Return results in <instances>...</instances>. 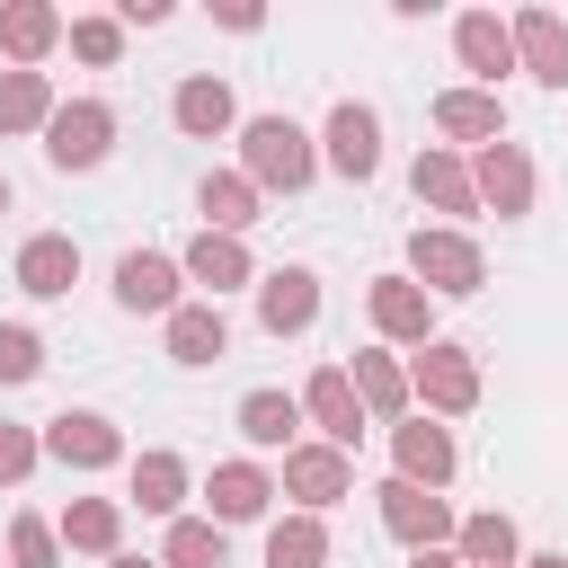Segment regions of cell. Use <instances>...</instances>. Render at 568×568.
<instances>
[{
    "label": "cell",
    "instance_id": "1",
    "mask_svg": "<svg viewBox=\"0 0 568 568\" xmlns=\"http://www.w3.org/2000/svg\"><path fill=\"white\" fill-rule=\"evenodd\" d=\"M240 178L257 195H302L320 178V133H302L293 115H248L240 124Z\"/></svg>",
    "mask_w": 568,
    "mask_h": 568
},
{
    "label": "cell",
    "instance_id": "2",
    "mask_svg": "<svg viewBox=\"0 0 568 568\" xmlns=\"http://www.w3.org/2000/svg\"><path fill=\"white\" fill-rule=\"evenodd\" d=\"M426 302H470L479 284H488V257H479V240L470 231H453V222H417L408 231V266H399Z\"/></svg>",
    "mask_w": 568,
    "mask_h": 568
},
{
    "label": "cell",
    "instance_id": "3",
    "mask_svg": "<svg viewBox=\"0 0 568 568\" xmlns=\"http://www.w3.org/2000/svg\"><path fill=\"white\" fill-rule=\"evenodd\" d=\"M408 408H426V417H470V408H479V355L453 346V337H426V346L408 355Z\"/></svg>",
    "mask_w": 568,
    "mask_h": 568
},
{
    "label": "cell",
    "instance_id": "4",
    "mask_svg": "<svg viewBox=\"0 0 568 568\" xmlns=\"http://www.w3.org/2000/svg\"><path fill=\"white\" fill-rule=\"evenodd\" d=\"M106 151H115V106H106V98H62V106L44 115V160H53L62 178L106 169Z\"/></svg>",
    "mask_w": 568,
    "mask_h": 568
},
{
    "label": "cell",
    "instance_id": "5",
    "mask_svg": "<svg viewBox=\"0 0 568 568\" xmlns=\"http://www.w3.org/2000/svg\"><path fill=\"white\" fill-rule=\"evenodd\" d=\"M36 444H44V462H62V470H80V479L124 462V426H115L106 408H62V417L36 426Z\"/></svg>",
    "mask_w": 568,
    "mask_h": 568
},
{
    "label": "cell",
    "instance_id": "6",
    "mask_svg": "<svg viewBox=\"0 0 568 568\" xmlns=\"http://www.w3.org/2000/svg\"><path fill=\"white\" fill-rule=\"evenodd\" d=\"M275 497H293V515H328L337 497H355V453H337V444H293L284 453V470H275Z\"/></svg>",
    "mask_w": 568,
    "mask_h": 568
},
{
    "label": "cell",
    "instance_id": "7",
    "mask_svg": "<svg viewBox=\"0 0 568 568\" xmlns=\"http://www.w3.org/2000/svg\"><path fill=\"white\" fill-rule=\"evenodd\" d=\"M178 302H186V266H178L169 248H124V257H115V311L169 320Z\"/></svg>",
    "mask_w": 568,
    "mask_h": 568
},
{
    "label": "cell",
    "instance_id": "8",
    "mask_svg": "<svg viewBox=\"0 0 568 568\" xmlns=\"http://www.w3.org/2000/svg\"><path fill=\"white\" fill-rule=\"evenodd\" d=\"M373 506H382V532L390 541H408V550H453V506L435 497V488H408V479H382L373 488Z\"/></svg>",
    "mask_w": 568,
    "mask_h": 568
},
{
    "label": "cell",
    "instance_id": "9",
    "mask_svg": "<svg viewBox=\"0 0 568 568\" xmlns=\"http://www.w3.org/2000/svg\"><path fill=\"white\" fill-rule=\"evenodd\" d=\"M320 160H328L346 186H364V178L382 169V115H373L364 98H337L328 124H320Z\"/></svg>",
    "mask_w": 568,
    "mask_h": 568
},
{
    "label": "cell",
    "instance_id": "10",
    "mask_svg": "<svg viewBox=\"0 0 568 568\" xmlns=\"http://www.w3.org/2000/svg\"><path fill=\"white\" fill-rule=\"evenodd\" d=\"M470 195H479V213L524 222V213H532V151H524V142H488V151H470Z\"/></svg>",
    "mask_w": 568,
    "mask_h": 568
},
{
    "label": "cell",
    "instance_id": "11",
    "mask_svg": "<svg viewBox=\"0 0 568 568\" xmlns=\"http://www.w3.org/2000/svg\"><path fill=\"white\" fill-rule=\"evenodd\" d=\"M293 399H302V426H320V444H337V453H355V444H364V426H373V417H364V399H355V382H346V364H320Z\"/></svg>",
    "mask_w": 568,
    "mask_h": 568
},
{
    "label": "cell",
    "instance_id": "12",
    "mask_svg": "<svg viewBox=\"0 0 568 568\" xmlns=\"http://www.w3.org/2000/svg\"><path fill=\"white\" fill-rule=\"evenodd\" d=\"M390 462H399L390 479H408V488H435V497H444V488H453V470H462V453H453V426H435V417H417V408L390 426Z\"/></svg>",
    "mask_w": 568,
    "mask_h": 568
},
{
    "label": "cell",
    "instance_id": "13",
    "mask_svg": "<svg viewBox=\"0 0 568 568\" xmlns=\"http://www.w3.org/2000/svg\"><path fill=\"white\" fill-rule=\"evenodd\" d=\"M364 320H373L382 346H426V337H435V302H426L408 275H373V284H364Z\"/></svg>",
    "mask_w": 568,
    "mask_h": 568
},
{
    "label": "cell",
    "instance_id": "14",
    "mask_svg": "<svg viewBox=\"0 0 568 568\" xmlns=\"http://www.w3.org/2000/svg\"><path fill=\"white\" fill-rule=\"evenodd\" d=\"M435 133H444V151H488V142H506V98L497 89H435Z\"/></svg>",
    "mask_w": 568,
    "mask_h": 568
},
{
    "label": "cell",
    "instance_id": "15",
    "mask_svg": "<svg viewBox=\"0 0 568 568\" xmlns=\"http://www.w3.org/2000/svg\"><path fill=\"white\" fill-rule=\"evenodd\" d=\"M248 293H257V328H266V337H302V328L320 320V275H311V266H266Z\"/></svg>",
    "mask_w": 568,
    "mask_h": 568
},
{
    "label": "cell",
    "instance_id": "16",
    "mask_svg": "<svg viewBox=\"0 0 568 568\" xmlns=\"http://www.w3.org/2000/svg\"><path fill=\"white\" fill-rule=\"evenodd\" d=\"M453 62L470 71V89H497V80L515 71V36H506V18H497V9H462V18H453Z\"/></svg>",
    "mask_w": 568,
    "mask_h": 568
},
{
    "label": "cell",
    "instance_id": "17",
    "mask_svg": "<svg viewBox=\"0 0 568 568\" xmlns=\"http://www.w3.org/2000/svg\"><path fill=\"white\" fill-rule=\"evenodd\" d=\"M506 36H515V71H532L541 89H568V18L559 9H515Z\"/></svg>",
    "mask_w": 568,
    "mask_h": 568
},
{
    "label": "cell",
    "instance_id": "18",
    "mask_svg": "<svg viewBox=\"0 0 568 568\" xmlns=\"http://www.w3.org/2000/svg\"><path fill=\"white\" fill-rule=\"evenodd\" d=\"M169 124H178V133H195V142H222V133H240V98H231V80H213V71H186V80H178V98H169Z\"/></svg>",
    "mask_w": 568,
    "mask_h": 568
},
{
    "label": "cell",
    "instance_id": "19",
    "mask_svg": "<svg viewBox=\"0 0 568 568\" xmlns=\"http://www.w3.org/2000/svg\"><path fill=\"white\" fill-rule=\"evenodd\" d=\"M408 186H417V204L453 213V231L479 213V195H470V160H462V151H444V142H426V151L408 160Z\"/></svg>",
    "mask_w": 568,
    "mask_h": 568
},
{
    "label": "cell",
    "instance_id": "20",
    "mask_svg": "<svg viewBox=\"0 0 568 568\" xmlns=\"http://www.w3.org/2000/svg\"><path fill=\"white\" fill-rule=\"evenodd\" d=\"M178 266H186V284H204V302H222V293L257 284V257H248V240H222V231H195V240L178 248Z\"/></svg>",
    "mask_w": 568,
    "mask_h": 568
},
{
    "label": "cell",
    "instance_id": "21",
    "mask_svg": "<svg viewBox=\"0 0 568 568\" xmlns=\"http://www.w3.org/2000/svg\"><path fill=\"white\" fill-rule=\"evenodd\" d=\"M62 27H71V18H62L53 0H0V62H9V71H36V62L62 44Z\"/></svg>",
    "mask_w": 568,
    "mask_h": 568
},
{
    "label": "cell",
    "instance_id": "22",
    "mask_svg": "<svg viewBox=\"0 0 568 568\" xmlns=\"http://www.w3.org/2000/svg\"><path fill=\"white\" fill-rule=\"evenodd\" d=\"M160 328H169V364H186V373H204V364L231 355V320H222V302H178Z\"/></svg>",
    "mask_w": 568,
    "mask_h": 568
},
{
    "label": "cell",
    "instance_id": "23",
    "mask_svg": "<svg viewBox=\"0 0 568 568\" xmlns=\"http://www.w3.org/2000/svg\"><path fill=\"white\" fill-rule=\"evenodd\" d=\"M186 488H195V479H186V462H178L169 444L133 453V470H124V506H142V515H169V524L186 515Z\"/></svg>",
    "mask_w": 568,
    "mask_h": 568
},
{
    "label": "cell",
    "instance_id": "24",
    "mask_svg": "<svg viewBox=\"0 0 568 568\" xmlns=\"http://www.w3.org/2000/svg\"><path fill=\"white\" fill-rule=\"evenodd\" d=\"M204 506H213V524H257V515L275 506V470H266V462H213Z\"/></svg>",
    "mask_w": 568,
    "mask_h": 568
},
{
    "label": "cell",
    "instance_id": "25",
    "mask_svg": "<svg viewBox=\"0 0 568 568\" xmlns=\"http://www.w3.org/2000/svg\"><path fill=\"white\" fill-rule=\"evenodd\" d=\"M71 284H80V240H71V231H36V240L18 248V293L62 302Z\"/></svg>",
    "mask_w": 568,
    "mask_h": 568
},
{
    "label": "cell",
    "instance_id": "26",
    "mask_svg": "<svg viewBox=\"0 0 568 568\" xmlns=\"http://www.w3.org/2000/svg\"><path fill=\"white\" fill-rule=\"evenodd\" d=\"M346 382H355V399H364V417H382V426H399V417H408V364H399L390 346H355V364H346Z\"/></svg>",
    "mask_w": 568,
    "mask_h": 568
},
{
    "label": "cell",
    "instance_id": "27",
    "mask_svg": "<svg viewBox=\"0 0 568 568\" xmlns=\"http://www.w3.org/2000/svg\"><path fill=\"white\" fill-rule=\"evenodd\" d=\"M53 532H62V550H80V559H115V550H124V497H71V506L53 515Z\"/></svg>",
    "mask_w": 568,
    "mask_h": 568
},
{
    "label": "cell",
    "instance_id": "28",
    "mask_svg": "<svg viewBox=\"0 0 568 568\" xmlns=\"http://www.w3.org/2000/svg\"><path fill=\"white\" fill-rule=\"evenodd\" d=\"M453 559H462V568H515V559H524V532H515V515H506V506H479V515H462V524H453Z\"/></svg>",
    "mask_w": 568,
    "mask_h": 568
},
{
    "label": "cell",
    "instance_id": "29",
    "mask_svg": "<svg viewBox=\"0 0 568 568\" xmlns=\"http://www.w3.org/2000/svg\"><path fill=\"white\" fill-rule=\"evenodd\" d=\"M257 453H293L302 444V399L293 390H240V417H231Z\"/></svg>",
    "mask_w": 568,
    "mask_h": 568
},
{
    "label": "cell",
    "instance_id": "30",
    "mask_svg": "<svg viewBox=\"0 0 568 568\" xmlns=\"http://www.w3.org/2000/svg\"><path fill=\"white\" fill-rule=\"evenodd\" d=\"M257 186L240 178V169H213L204 186H195V213H204V231H222V240H248V222H257Z\"/></svg>",
    "mask_w": 568,
    "mask_h": 568
},
{
    "label": "cell",
    "instance_id": "31",
    "mask_svg": "<svg viewBox=\"0 0 568 568\" xmlns=\"http://www.w3.org/2000/svg\"><path fill=\"white\" fill-rule=\"evenodd\" d=\"M266 568H328V524L320 515H275L266 524Z\"/></svg>",
    "mask_w": 568,
    "mask_h": 568
},
{
    "label": "cell",
    "instance_id": "32",
    "mask_svg": "<svg viewBox=\"0 0 568 568\" xmlns=\"http://www.w3.org/2000/svg\"><path fill=\"white\" fill-rule=\"evenodd\" d=\"M53 106H62V98H53L44 71H0V133H44Z\"/></svg>",
    "mask_w": 568,
    "mask_h": 568
},
{
    "label": "cell",
    "instance_id": "33",
    "mask_svg": "<svg viewBox=\"0 0 568 568\" xmlns=\"http://www.w3.org/2000/svg\"><path fill=\"white\" fill-rule=\"evenodd\" d=\"M160 568H231V541L213 515H178L169 541H160Z\"/></svg>",
    "mask_w": 568,
    "mask_h": 568
},
{
    "label": "cell",
    "instance_id": "34",
    "mask_svg": "<svg viewBox=\"0 0 568 568\" xmlns=\"http://www.w3.org/2000/svg\"><path fill=\"white\" fill-rule=\"evenodd\" d=\"M62 44H71L80 62H98V71H115V62H124V27H115V9L71 18V27H62Z\"/></svg>",
    "mask_w": 568,
    "mask_h": 568
},
{
    "label": "cell",
    "instance_id": "35",
    "mask_svg": "<svg viewBox=\"0 0 568 568\" xmlns=\"http://www.w3.org/2000/svg\"><path fill=\"white\" fill-rule=\"evenodd\" d=\"M9 568H62V532L44 515H9Z\"/></svg>",
    "mask_w": 568,
    "mask_h": 568
},
{
    "label": "cell",
    "instance_id": "36",
    "mask_svg": "<svg viewBox=\"0 0 568 568\" xmlns=\"http://www.w3.org/2000/svg\"><path fill=\"white\" fill-rule=\"evenodd\" d=\"M44 373V337L27 328V320H0V390H18V382H36Z\"/></svg>",
    "mask_w": 568,
    "mask_h": 568
},
{
    "label": "cell",
    "instance_id": "37",
    "mask_svg": "<svg viewBox=\"0 0 568 568\" xmlns=\"http://www.w3.org/2000/svg\"><path fill=\"white\" fill-rule=\"evenodd\" d=\"M36 462H44L36 426H9V417H0V488H27V479H36Z\"/></svg>",
    "mask_w": 568,
    "mask_h": 568
},
{
    "label": "cell",
    "instance_id": "38",
    "mask_svg": "<svg viewBox=\"0 0 568 568\" xmlns=\"http://www.w3.org/2000/svg\"><path fill=\"white\" fill-rule=\"evenodd\" d=\"M213 27H231V36H257V27H266V9H257V0H213Z\"/></svg>",
    "mask_w": 568,
    "mask_h": 568
},
{
    "label": "cell",
    "instance_id": "39",
    "mask_svg": "<svg viewBox=\"0 0 568 568\" xmlns=\"http://www.w3.org/2000/svg\"><path fill=\"white\" fill-rule=\"evenodd\" d=\"M178 9L169 0H115V27H169Z\"/></svg>",
    "mask_w": 568,
    "mask_h": 568
},
{
    "label": "cell",
    "instance_id": "40",
    "mask_svg": "<svg viewBox=\"0 0 568 568\" xmlns=\"http://www.w3.org/2000/svg\"><path fill=\"white\" fill-rule=\"evenodd\" d=\"M408 568H462L453 550H408Z\"/></svg>",
    "mask_w": 568,
    "mask_h": 568
},
{
    "label": "cell",
    "instance_id": "41",
    "mask_svg": "<svg viewBox=\"0 0 568 568\" xmlns=\"http://www.w3.org/2000/svg\"><path fill=\"white\" fill-rule=\"evenodd\" d=\"M515 568H568V559H559V550H532V559H515Z\"/></svg>",
    "mask_w": 568,
    "mask_h": 568
},
{
    "label": "cell",
    "instance_id": "42",
    "mask_svg": "<svg viewBox=\"0 0 568 568\" xmlns=\"http://www.w3.org/2000/svg\"><path fill=\"white\" fill-rule=\"evenodd\" d=\"M106 568H160V559H142V550H115V559H106Z\"/></svg>",
    "mask_w": 568,
    "mask_h": 568
},
{
    "label": "cell",
    "instance_id": "43",
    "mask_svg": "<svg viewBox=\"0 0 568 568\" xmlns=\"http://www.w3.org/2000/svg\"><path fill=\"white\" fill-rule=\"evenodd\" d=\"M0 213H9V178H0Z\"/></svg>",
    "mask_w": 568,
    "mask_h": 568
}]
</instances>
